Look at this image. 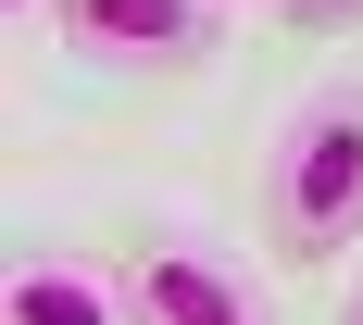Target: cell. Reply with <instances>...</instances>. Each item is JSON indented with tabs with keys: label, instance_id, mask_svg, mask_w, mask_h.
<instances>
[{
	"label": "cell",
	"instance_id": "cell-1",
	"mask_svg": "<svg viewBox=\"0 0 363 325\" xmlns=\"http://www.w3.org/2000/svg\"><path fill=\"white\" fill-rule=\"evenodd\" d=\"M263 263H338L363 238V88H313L251 176Z\"/></svg>",
	"mask_w": 363,
	"mask_h": 325
},
{
	"label": "cell",
	"instance_id": "cell-2",
	"mask_svg": "<svg viewBox=\"0 0 363 325\" xmlns=\"http://www.w3.org/2000/svg\"><path fill=\"white\" fill-rule=\"evenodd\" d=\"M113 263H125V313L138 325H276V288L213 238H125Z\"/></svg>",
	"mask_w": 363,
	"mask_h": 325
},
{
	"label": "cell",
	"instance_id": "cell-3",
	"mask_svg": "<svg viewBox=\"0 0 363 325\" xmlns=\"http://www.w3.org/2000/svg\"><path fill=\"white\" fill-rule=\"evenodd\" d=\"M75 63L101 75H188L213 63V0H63L50 13Z\"/></svg>",
	"mask_w": 363,
	"mask_h": 325
},
{
	"label": "cell",
	"instance_id": "cell-4",
	"mask_svg": "<svg viewBox=\"0 0 363 325\" xmlns=\"http://www.w3.org/2000/svg\"><path fill=\"white\" fill-rule=\"evenodd\" d=\"M0 325H138V313H125V263L26 251V263H13V288H0Z\"/></svg>",
	"mask_w": 363,
	"mask_h": 325
},
{
	"label": "cell",
	"instance_id": "cell-5",
	"mask_svg": "<svg viewBox=\"0 0 363 325\" xmlns=\"http://www.w3.org/2000/svg\"><path fill=\"white\" fill-rule=\"evenodd\" d=\"M289 25H313V38H338V25H363V0H289Z\"/></svg>",
	"mask_w": 363,
	"mask_h": 325
},
{
	"label": "cell",
	"instance_id": "cell-6",
	"mask_svg": "<svg viewBox=\"0 0 363 325\" xmlns=\"http://www.w3.org/2000/svg\"><path fill=\"white\" fill-rule=\"evenodd\" d=\"M50 13H63V0H13V25H50Z\"/></svg>",
	"mask_w": 363,
	"mask_h": 325
},
{
	"label": "cell",
	"instance_id": "cell-7",
	"mask_svg": "<svg viewBox=\"0 0 363 325\" xmlns=\"http://www.w3.org/2000/svg\"><path fill=\"white\" fill-rule=\"evenodd\" d=\"M338 325H363V275H351V300H338Z\"/></svg>",
	"mask_w": 363,
	"mask_h": 325
}]
</instances>
